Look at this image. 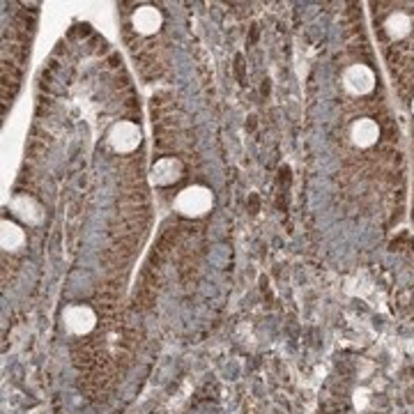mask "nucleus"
I'll return each mask as SVG.
<instances>
[{"mask_svg": "<svg viewBox=\"0 0 414 414\" xmlns=\"http://www.w3.org/2000/svg\"><path fill=\"white\" fill-rule=\"evenodd\" d=\"M214 205V196L207 187H200V184H193V187L184 189L178 200H175V207L178 212L184 217H205Z\"/></svg>", "mask_w": 414, "mask_h": 414, "instance_id": "nucleus-1", "label": "nucleus"}, {"mask_svg": "<svg viewBox=\"0 0 414 414\" xmlns=\"http://www.w3.org/2000/svg\"><path fill=\"white\" fill-rule=\"evenodd\" d=\"M109 143L113 145L116 152H134L140 145V129L134 122H116L109 131Z\"/></svg>", "mask_w": 414, "mask_h": 414, "instance_id": "nucleus-2", "label": "nucleus"}, {"mask_svg": "<svg viewBox=\"0 0 414 414\" xmlns=\"http://www.w3.org/2000/svg\"><path fill=\"white\" fill-rule=\"evenodd\" d=\"M97 324V315L90 306L85 304H76L69 306L65 311V327L76 334V336H83V334H90Z\"/></svg>", "mask_w": 414, "mask_h": 414, "instance_id": "nucleus-3", "label": "nucleus"}, {"mask_svg": "<svg viewBox=\"0 0 414 414\" xmlns=\"http://www.w3.org/2000/svg\"><path fill=\"white\" fill-rule=\"evenodd\" d=\"M343 83H346L350 92L366 95L375 87V74H373V69L366 65H352L346 69V74H343Z\"/></svg>", "mask_w": 414, "mask_h": 414, "instance_id": "nucleus-4", "label": "nucleus"}, {"mask_svg": "<svg viewBox=\"0 0 414 414\" xmlns=\"http://www.w3.org/2000/svg\"><path fill=\"white\" fill-rule=\"evenodd\" d=\"M180 178H182V162L175 159V157H164L150 171V180L157 187H169V184L178 182Z\"/></svg>", "mask_w": 414, "mask_h": 414, "instance_id": "nucleus-5", "label": "nucleus"}, {"mask_svg": "<svg viewBox=\"0 0 414 414\" xmlns=\"http://www.w3.org/2000/svg\"><path fill=\"white\" fill-rule=\"evenodd\" d=\"M162 21H164L162 12L152 5L138 7V10L134 12V16H131V23H134V28L140 35H154L157 30L162 28Z\"/></svg>", "mask_w": 414, "mask_h": 414, "instance_id": "nucleus-6", "label": "nucleus"}, {"mask_svg": "<svg viewBox=\"0 0 414 414\" xmlns=\"http://www.w3.org/2000/svg\"><path fill=\"white\" fill-rule=\"evenodd\" d=\"M377 138H380V127H377L375 120L361 118V120L355 122V125H352V140H355V145L371 147V145L377 143Z\"/></svg>", "mask_w": 414, "mask_h": 414, "instance_id": "nucleus-7", "label": "nucleus"}, {"mask_svg": "<svg viewBox=\"0 0 414 414\" xmlns=\"http://www.w3.org/2000/svg\"><path fill=\"white\" fill-rule=\"evenodd\" d=\"M10 207L23 219V221H28V224H37L42 219V209H39V205L30 196H16L10 202Z\"/></svg>", "mask_w": 414, "mask_h": 414, "instance_id": "nucleus-8", "label": "nucleus"}, {"mask_svg": "<svg viewBox=\"0 0 414 414\" xmlns=\"http://www.w3.org/2000/svg\"><path fill=\"white\" fill-rule=\"evenodd\" d=\"M0 228H3V231H0V242H3L5 251H16L25 242V233L16 224L7 221V219H5Z\"/></svg>", "mask_w": 414, "mask_h": 414, "instance_id": "nucleus-9", "label": "nucleus"}, {"mask_svg": "<svg viewBox=\"0 0 414 414\" xmlns=\"http://www.w3.org/2000/svg\"><path fill=\"white\" fill-rule=\"evenodd\" d=\"M384 28H386V32H389V37L401 39V37H405V35L410 32L412 21H410V16H408V14L396 12V14H391V16H389V19H386Z\"/></svg>", "mask_w": 414, "mask_h": 414, "instance_id": "nucleus-10", "label": "nucleus"}, {"mask_svg": "<svg viewBox=\"0 0 414 414\" xmlns=\"http://www.w3.org/2000/svg\"><path fill=\"white\" fill-rule=\"evenodd\" d=\"M412 113H414V102H412Z\"/></svg>", "mask_w": 414, "mask_h": 414, "instance_id": "nucleus-11", "label": "nucleus"}]
</instances>
